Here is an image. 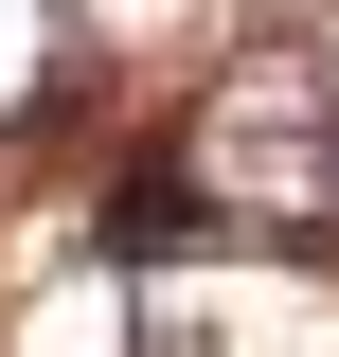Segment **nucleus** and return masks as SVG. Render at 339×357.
<instances>
[]
</instances>
